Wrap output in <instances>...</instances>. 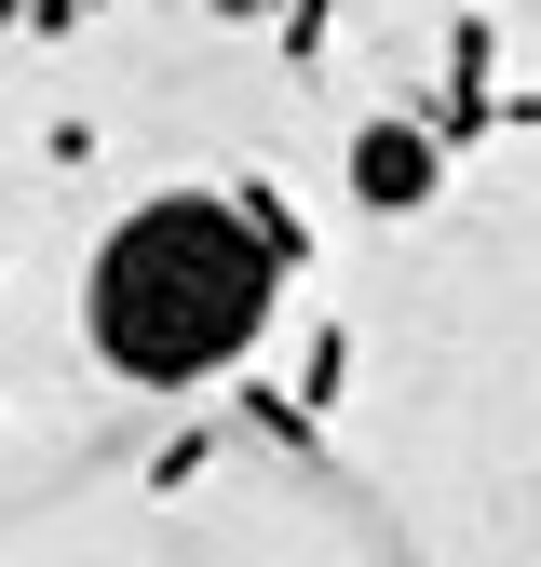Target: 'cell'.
Returning a JSON list of instances; mask_svg holds the SVG:
<instances>
[{
	"label": "cell",
	"mask_w": 541,
	"mask_h": 567,
	"mask_svg": "<svg viewBox=\"0 0 541 567\" xmlns=\"http://www.w3.org/2000/svg\"><path fill=\"white\" fill-rule=\"evenodd\" d=\"M217 203H231V217H244V244H257L270 270H285V284L312 270V217H298V189H285V176H231Z\"/></svg>",
	"instance_id": "obj_4"
},
{
	"label": "cell",
	"mask_w": 541,
	"mask_h": 567,
	"mask_svg": "<svg viewBox=\"0 0 541 567\" xmlns=\"http://www.w3.org/2000/svg\"><path fill=\"white\" fill-rule=\"evenodd\" d=\"M217 14H231V28H244V14H270V0H217Z\"/></svg>",
	"instance_id": "obj_9"
},
{
	"label": "cell",
	"mask_w": 541,
	"mask_h": 567,
	"mask_svg": "<svg viewBox=\"0 0 541 567\" xmlns=\"http://www.w3.org/2000/svg\"><path fill=\"white\" fill-rule=\"evenodd\" d=\"M14 28H28V0H0V41H14Z\"/></svg>",
	"instance_id": "obj_8"
},
{
	"label": "cell",
	"mask_w": 541,
	"mask_h": 567,
	"mask_svg": "<svg viewBox=\"0 0 541 567\" xmlns=\"http://www.w3.org/2000/svg\"><path fill=\"white\" fill-rule=\"evenodd\" d=\"M338 379H353V324H312V338H298V405L325 419V392H338Z\"/></svg>",
	"instance_id": "obj_6"
},
{
	"label": "cell",
	"mask_w": 541,
	"mask_h": 567,
	"mask_svg": "<svg viewBox=\"0 0 541 567\" xmlns=\"http://www.w3.org/2000/svg\"><path fill=\"white\" fill-rule=\"evenodd\" d=\"M325 28H338V0H285V68H298V82L325 68Z\"/></svg>",
	"instance_id": "obj_7"
},
{
	"label": "cell",
	"mask_w": 541,
	"mask_h": 567,
	"mask_svg": "<svg viewBox=\"0 0 541 567\" xmlns=\"http://www.w3.org/2000/svg\"><path fill=\"white\" fill-rule=\"evenodd\" d=\"M231 405H244V433H270V446H325V419H312L285 379H244V365H231Z\"/></svg>",
	"instance_id": "obj_5"
},
{
	"label": "cell",
	"mask_w": 541,
	"mask_h": 567,
	"mask_svg": "<svg viewBox=\"0 0 541 567\" xmlns=\"http://www.w3.org/2000/svg\"><path fill=\"white\" fill-rule=\"evenodd\" d=\"M353 203H366V217H433V203H447V150L406 109L353 122Z\"/></svg>",
	"instance_id": "obj_2"
},
{
	"label": "cell",
	"mask_w": 541,
	"mask_h": 567,
	"mask_svg": "<svg viewBox=\"0 0 541 567\" xmlns=\"http://www.w3.org/2000/svg\"><path fill=\"white\" fill-rule=\"evenodd\" d=\"M488 68H501V14L473 0V14L447 28V95L420 109V135H433V150H473V135H501V82H488Z\"/></svg>",
	"instance_id": "obj_3"
},
{
	"label": "cell",
	"mask_w": 541,
	"mask_h": 567,
	"mask_svg": "<svg viewBox=\"0 0 541 567\" xmlns=\"http://www.w3.org/2000/svg\"><path fill=\"white\" fill-rule=\"evenodd\" d=\"M270 298H285V270L244 244V217L217 189H163L135 203L109 230L95 284H82V324H95V365L135 379V392H203L231 379L244 351L270 338Z\"/></svg>",
	"instance_id": "obj_1"
}]
</instances>
